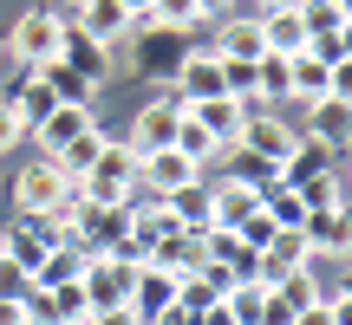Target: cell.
Returning a JSON list of instances; mask_svg holds the SVG:
<instances>
[{"label": "cell", "instance_id": "cell-1", "mask_svg": "<svg viewBox=\"0 0 352 325\" xmlns=\"http://www.w3.org/2000/svg\"><path fill=\"white\" fill-rule=\"evenodd\" d=\"M138 189V150L131 143H104L98 162L72 182V202H98V208H124Z\"/></svg>", "mask_w": 352, "mask_h": 325}, {"label": "cell", "instance_id": "cell-2", "mask_svg": "<svg viewBox=\"0 0 352 325\" xmlns=\"http://www.w3.org/2000/svg\"><path fill=\"white\" fill-rule=\"evenodd\" d=\"M13 202H20L26 221H33V215H52V208L72 202V176H65L52 156H39V162H26V169L13 176Z\"/></svg>", "mask_w": 352, "mask_h": 325}, {"label": "cell", "instance_id": "cell-3", "mask_svg": "<svg viewBox=\"0 0 352 325\" xmlns=\"http://www.w3.org/2000/svg\"><path fill=\"white\" fill-rule=\"evenodd\" d=\"M59 39H65V20H59L52 7H39V13H20V20H13L7 52H13V59H26V65L39 72V65L59 59Z\"/></svg>", "mask_w": 352, "mask_h": 325}, {"label": "cell", "instance_id": "cell-4", "mask_svg": "<svg viewBox=\"0 0 352 325\" xmlns=\"http://www.w3.org/2000/svg\"><path fill=\"white\" fill-rule=\"evenodd\" d=\"M131 280H138V267L111 261V254H85L78 293H85V306H91V313H111V306H131Z\"/></svg>", "mask_w": 352, "mask_h": 325}, {"label": "cell", "instance_id": "cell-5", "mask_svg": "<svg viewBox=\"0 0 352 325\" xmlns=\"http://www.w3.org/2000/svg\"><path fill=\"white\" fill-rule=\"evenodd\" d=\"M294 143H300V130H294V124H280L274 111H248V124H241L235 150H248V156H261L267 169H280V162L294 156Z\"/></svg>", "mask_w": 352, "mask_h": 325}, {"label": "cell", "instance_id": "cell-6", "mask_svg": "<svg viewBox=\"0 0 352 325\" xmlns=\"http://www.w3.org/2000/svg\"><path fill=\"white\" fill-rule=\"evenodd\" d=\"M59 20H65V26H78L85 39H98V46H118V39H124L131 26H138L124 7H118V0H72V7H65Z\"/></svg>", "mask_w": 352, "mask_h": 325}, {"label": "cell", "instance_id": "cell-7", "mask_svg": "<svg viewBox=\"0 0 352 325\" xmlns=\"http://www.w3.org/2000/svg\"><path fill=\"white\" fill-rule=\"evenodd\" d=\"M176 124H183V104H176V98H151V104H144V111H138V124H131V150H138V156H151V150H170V143H176Z\"/></svg>", "mask_w": 352, "mask_h": 325}, {"label": "cell", "instance_id": "cell-8", "mask_svg": "<svg viewBox=\"0 0 352 325\" xmlns=\"http://www.w3.org/2000/svg\"><path fill=\"white\" fill-rule=\"evenodd\" d=\"M254 208H261L254 176H215V189H209V221L215 228H241Z\"/></svg>", "mask_w": 352, "mask_h": 325}, {"label": "cell", "instance_id": "cell-9", "mask_svg": "<svg viewBox=\"0 0 352 325\" xmlns=\"http://www.w3.org/2000/svg\"><path fill=\"white\" fill-rule=\"evenodd\" d=\"M209 261H215V254H209V234H183V228H176V234H164V241L151 248V267H157V274H176V280L202 274Z\"/></svg>", "mask_w": 352, "mask_h": 325}, {"label": "cell", "instance_id": "cell-10", "mask_svg": "<svg viewBox=\"0 0 352 325\" xmlns=\"http://www.w3.org/2000/svg\"><path fill=\"white\" fill-rule=\"evenodd\" d=\"M138 182H151V195H176V189L202 182V169L183 150H151V156H138Z\"/></svg>", "mask_w": 352, "mask_h": 325}, {"label": "cell", "instance_id": "cell-11", "mask_svg": "<svg viewBox=\"0 0 352 325\" xmlns=\"http://www.w3.org/2000/svg\"><path fill=\"white\" fill-rule=\"evenodd\" d=\"M300 234H307V248H314L320 261H346V248H352V221H346V208H307Z\"/></svg>", "mask_w": 352, "mask_h": 325}, {"label": "cell", "instance_id": "cell-12", "mask_svg": "<svg viewBox=\"0 0 352 325\" xmlns=\"http://www.w3.org/2000/svg\"><path fill=\"white\" fill-rule=\"evenodd\" d=\"M202 98H222V59L215 52H183V65H176V104H202Z\"/></svg>", "mask_w": 352, "mask_h": 325}, {"label": "cell", "instance_id": "cell-13", "mask_svg": "<svg viewBox=\"0 0 352 325\" xmlns=\"http://www.w3.org/2000/svg\"><path fill=\"white\" fill-rule=\"evenodd\" d=\"M176 287H183L176 274H157V267L144 261L138 280H131V313H138L144 325H157V313H170V306H176Z\"/></svg>", "mask_w": 352, "mask_h": 325}, {"label": "cell", "instance_id": "cell-14", "mask_svg": "<svg viewBox=\"0 0 352 325\" xmlns=\"http://www.w3.org/2000/svg\"><path fill=\"white\" fill-rule=\"evenodd\" d=\"M183 111L196 117L202 130H209V143H215V150H235L241 124H248V111H241L235 98H202V104H183Z\"/></svg>", "mask_w": 352, "mask_h": 325}, {"label": "cell", "instance_id": "cell-15", "mask_svg": "<svg viewBox=\"0 0 352 325\" xmlns=\"http://www.w3.org/2000/svg\"><path fill=\"white\" fill-rule=\"evenodd\" d=\"M104 59H111V46H98V39H85L78 26H65V39H59V59H52V65H72L78 78L104 85V78H111V65H104Z\"/></svg>", "mask_w": 352, "mask_h": 325}, {"label": "cell", "instance_id": "cell-16", "mask_svg": "<svg viewBox=\"0 0 352 325\" xmlns=\"http://www.w3.org/2000/svg\"><path fill=\"white\" fill-rule=\"evenodd\" d=\"M91 124H98V117H91V104H52V117L33 130V137H39V156H59L65 143H72L78 130H91Z\"/></svg>", "mask_w": 352, "mask_h": 325}, {"label": "cell", "instance_id": "cell-17", "mask_svg": "<svg viewBox=\"0 0 352 325\" xmlns=\"http://www.w3.org/2000/svg\"><path fill=\"white\" fill-rule=\"evenodd\" d=\"M327 91H340V72L320 65L314 52H294V59H287V98L314 104V98H327Z\"/></svg>", "mask_w": 352, "mask_h": 325}, {"label": "cell", "instance_id": "cell-18", "mask_svg": "<svg viewBox=\"0 0 352 325\" xmlns=\"http://www.w3.org/2000/svg\"><path fill=\"white\" fill-rule=\"evenodd\" d=\"M261 20V46L274 52V59H294V52H307V26L294 7H274V13H254Z\"/></svg>", "mask_w": 352, "mask_h": 325}, {"label": "cell", "instance_id": "cell-19", "mask_svg": "<svg viewBox=\"0 0 352 325\" xmlns=\"http://www.w3.org/2000/svg\"><path fill=\"white\" fill-rule=\"evenodd\" d=\"M215 59H261V20H222V33H215Z\"/></svg>", "mask_w": 352, "mask_h": 325}, {"label": "cell", "instance_id": "cell-20", "mask_svg": "<svg viewBox=\"0 0 352 325\" xmlns=\"http://www.w3.org/2000/svg\"><path fill=\"white\" fill-rule=\"evenodd\" d=\"M52 104H59V98H52V85H46V78L33 72V78H26V85H20V98L7 104V111L20 117V130H26V137H33V130L46 124V117H52Z\"/></svg>", "mask_w": 352, "mask_h": 325}, {"label": "cell", "instance_id": "cell-21", "mask_svg": "<svg viewBox=\"0 0 352 325\" xmlns=\"http://www.w3.org/2000/svg\"><path fill=\"white\" fill-rule=\"evenodd\" d=\"M78 274H85V254H78V248H46L39 267H33V293L65 287V280H78Z\"/></svg>", "mask_w": 352, "mask_h": 325}, {"label": "cell", "instance_id": "cell-22", "mask_svg": "<svg viewBox=\"0 0 352 325\" xmlns=\"http://www.w3.org/2000/svg\"><path fill=\"white\" fill-rule=\"evenodd\" d=\"M164 234H176V215L164 208V202H144V208H131V241H138L144 254H151Z\"/></svg>", "mask_w": 352, "mask_h": 325}, {"label": "cell", "instance_id": "cell-23", "mask_svg": "<svg viewBox=\"0 0 352 325\" xmlns=\"http://www.w3.org/2000/svg\"><path fill=\"white\" fill-rule=\"evenodd\" d=\"M104 143H111V137H104V130H98V124H91V130H78V137H72V143H65V150H59V156H52V162H59V169H65V176H72V182H78V176H85V169H91V162H98V150H104Z\"/></svg>", "mask_w": 352, "mask_h": 325}, {"label": "cell", "instance_id": "cell-24", "mask_svg": "<svg viewBox=\"0 0 352 325\" xmlns=\"http://www.w3.org/2000/svg\"><path fill=\"white\" fill-rule=\"evenodd\" d=\"M294 13H300L307 39L314 33H346V0H294Z\"/></svg>", "mask_w": 352, "mask_h": 325}, {"label": "cell", "instance_id": "cell-25", "mask_svg": "<svg viewBox=\"0 0 352 325\" xmlns=\"http://www.w3.org/2000/svg\"><path fill=\"white\" fill-rule=\"evenodd\" d=\"M307 111L320 117V124H314V137H320V130H327V143H346V117H352L346 91H327V98H314V104H307Z\"/></svg>", "mask_w": 352, "mask_h": 325}, {"label": "cell", "instance_id": "cell-26", "mask_svg": "<svg viewBox=\"0 0 352 325\" xmlns=\"http://www.w3.org/2000/svg\"><path fill=\"white\" fill-rule=\"evenodd\" d=\"M39 78L52 85V98H59V104H91V91H98L91 78H78L72 65H39Z\"/></svg>", "mask_w": 352, "mask_h": 325}, {"label": "cell", "instance_id": "cell-27", "mask_svg": "<svg viewBox=\"0 0 352 325\" xmlns=\"http://www.w3.org/2000/svg\"><path fill=\"white\" fill-rule=\"evenodd\" d=\"M170 150H183L189 162H196V169H209V162L222 156V150H215V143H209V130H202V124H196V117H189V111H183V124H176V143H170Z\"/></svg>", "mask_w": 352, "mask_h": 325}, {"label": "cell", "instance_id": "cell-28", "mask_svg": "<svg viewBox=\"0 0 352 325\" xmlns=\"http://www.w3.org/2000/svg\"><path fill=\"white\" fill-rule=\"evenodd\" d=\"M157 33H164V26H157ZM144 65H151V72H170V78H176V65H183V33L144 39Z\"/></svg>", "mask_w": 352, "mask_h": 325}, {"label": "cell", "instance_id": "cell-29", "mask_svg": "<svg viewBox=\"0 0 352 325\" xmlns=\"http://www.w3.org/2000/svg\"><path fill=\"white\" fill-rule=\"evenodd\" d=\"M0 241H7V254L26 267V274H33L39 254H46V234H39V221H33V228H13V234H0Z\"/></svg>", "mask_w": 352, "mask_h": 325}, {"label": "cell", "instance_id": "cell-30", "mask_svg": "<svg viewBox=\"0 0 352 325\" xmlns=\"http://www.w3.org/2000/svg\"><path fill=\"white\" fill-rule=\"evenodd\" d=\"M26 78H33V65H26V59H13V52L0 46V104H13V98H20V85H26Z\"/></svg>", "mask_w": 352, "mask_h": 325}, {"label": "cell", "instance_id": "cell-31", "mask_svg": "<svg viewBox=\"0 0 352 325\" xmlns=\"http://www.w3.org/2000/svg\"><path fill=\"white\" fill-rule=\"evenodd\" d=\"M26 293H33V274L13 254H0V300H26Z\"/></svg>", "mask_w": 352, "mask_h": 325}, {"label": "cell", "instance_id": "cell-32", "mask_svg": "<svg viewBox=\"0 0 352 325\" xmlns=\"http://www.w3.org/2000/svg\"><path fill=\"white\" fill-rule=\"evenodd\" d=\"M228 234H235V241H241V248H254V254H261V248H267V241H274V221H267V215H261V208H254V215H248V221H241V228H228Z\"/></svg>", "mask_w": 352, "mask_h": 325}, {"label": "cell", "instance_id": "cell-33", "mask_svg": "<svg viewBox=\"0 0 352 325\" xmlns=\"http://www.w3.org/2000/svg\"><path fill=\"white\" fill-rule=\"evenodd\" d=\"M254 325H294V306L280 300V293H267V300H261V313H254Z\"/></svg>", "mask_w": 352, "mask_h": 325}, {"label": "cell", "instance_id": "cell-34", "mask_svg": "<svg viewBox=\"0 0 352 325\" xmlns=\"http://www.w3.org/2000/svg\"><path fill=\"white\" fill-rule=\"evenodd\" d=\"M294 325H346V313H333L327 300H314V306H300V313H294Z\"/></svg>", "mask_w": 352, "mask_h": 325}, {"label": "cell", "instance_id": "cell-35", "mask_svg": "<svg viewBox=\"0 0 352 325\" xmlns=\"http://www.w3.org/2000/svg\"><path fill=\"white\" fill-rule=\"evenodd\" d=\"M20 137H26V130H20V117H13L7 104H0V156H7V150H13Z\"/></svg>", "mask_w": 352, "mask_h": 325}, {"label": "cell", "instance_id": "cell-36", "mask_svg": "<svg viewBox=\"0 0 352 325\" xmlns=\"http://www.w3.org/2000/svg\"><path fill=\"white\" fill-rule=\"evenodd\" d=\"M0 325H33V313H26V300H0Z\"/></svg>", "mask_w": 352, "mask_h": 325}, {"label": "cell", "instance_id": "cell-37", "mask_svg": "<svg viewBox=\"0 0 352 325\" xmlns=\"http://www.w3.org/2000/svg\"><path fill=\"white\" fill-rule=\"evenodd\" d=\"M118 7H124L131 20H144V7H151V0H118Z\"/></svg>", "mask_w": 352, "mask_h": 325}, {"label": "cell", "instance_id": "cell-38", "mask_svg": "<svg viewBox=\"0 0 352 325\" xmlns=\"http://www.w3.org/2000/svg\"><path fill=\"white\" fill-rule=\"evenodd\" d=\"M254 7H261V13H274V7H294V0H254Z\"/></svg>", "mask_w": 352, "mask_h": 325}, {"label": "cell", "instance_id": "cell-39", "mask_svg": "<svg viewBox=\"0 0 352 325\" xmlns=\"http://www.w3.org/2000/svg\"><path fill=\"white\" fill-rule=\"evenodd\" d=\"M196 7H202V13H222V7H228V0H196Z\"/></svg>", "mask_w": 352, "mask_h": 325}, {"label": "cell", "instance_id": "cell-40", "mask_svg": "<svg viewBox=\"0 0 352 325\" xmlns=\"http://www.w3.org/2000/svg\"><path fill=\"white\" fill-rule=\"evenodd\" d=\"M0 254H7V241H0Z\"/></svg>", "mask_w": 352, "mask_h": 325}, {"label": "cell", "instance_id": "cell-41", "mask_svg": "<svg viewBox=\"0 0 352 325\" xmlns=\"http://www.w3.org/2000/svg\"><path fill=\"white\" fill-rule=\"evenodd\" d=\"M59 7H72V0H59Z\"/></svg>", "mask_w": 352, "mask_h": 325}]
</instances>
